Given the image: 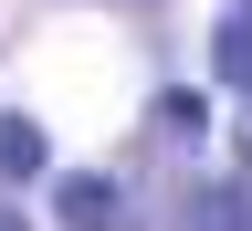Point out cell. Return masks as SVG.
<instances>
[{"label": "cell", "mask_w": 252, "mask_h": 231, "mask_svg": "<svg viewBox=\"0 0 252 231\" xmlns=\"http://www.w3.org/2000/svg\"><path fill=\"white\" fill-rule=\"evenodd\" d=\"M53 210H63V231H126V200H116V179H94V168L53 179Z\"/></svg>", "instance_id": "6da1fadb"}, {"label": "cell", "mask_w": 252, "mask_h": 231, "mask_svg": "<svg viewBox=\"0 0 252 231\" xmlns=\"http://www.w3.org/2000/svg\"><path fill=\"white\" fill-rule=\"evenodd\" d=\"M210 74H220V95L252 105V11H231V21L210 32Z\"/></svg>", "instance_id": "7a4b0ae2"}, {"label": "cell", "mask_w": 252, "mask_h": 231, "mask_svg": "<svg viewBox=\"0 0 252 231\" xmlns=\"http://www.w3.org/2000/svg\"><path fill=\"white\" fill-rule=\"evenodd\" d=\"M0 179H53V137L32 116H0Z\"/></svg>", "instance_id": "3957f363"}, {"label": "cell", "mask_w": 252, "mask_h": 231, "mask_svg": "<svg viewBox=\"0 0 252 231\" xmlns=\"http://www.w3.org/2000/svg\"><path fill=\"white\" fill-rule=\"evenodd\" d=\"M0 231H21V221H11V210H0Z\"/></svg>", "instance_id": "277c9868"}]
</instances>
